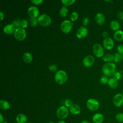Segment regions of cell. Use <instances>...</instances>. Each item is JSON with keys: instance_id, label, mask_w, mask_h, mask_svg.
Instances as JSON below:
<instances>
[{"instance_id": "7402d4cb", "label": "cell", "mask_w": 123, "mask_h": 123, "mask_svg": "<svg viewBox=\"0 0 123 123\" xmlns=\"http://www.w3.org/2000/svg\"><path fill=\"white\" fill-rule=\"evenodd\" d=\"M103 61L106 63L111 62L114 60V55L111 53H106L104 54L102 58Z\"/></svg>"}, {"instance_id": "f907efd6", "label": "cell", "mask_w": 123, "mask_h": 123, "mask_svg": "<svg viewBox=\"0 0 123 123\" xmlns=\"http://www.w3.org/2000/svg\"></svg>"}, {"instance_id": "ac0fdd59", "label": "cell", "mask_w": 123, "mask_h": 123, "mask_svg": "<svg viewBox=\"0 0 123 123\" xmlns=\"http://www.w3.org/2000/svg\"><path fill=\"white\" fill-rule=\"evenodd\" d=\"M69 111L72 114L77 115L80 112L81 108L79 105H78L77 104H73L69 108Z\"/></svg>"}, {"instance_id": "7c38bea8", "label": "cell", "mask_w": 123, "mask_h": 123, "mask_svg": "<svg viewBox=\"0 0 123 123\" xmlns=\"http://www.w3.org/2000/svg\"><path fill=\"white\" fill-rule=\"evenodd\" d=\"M27 13L30 18H36L39 14V10L35 6H30L27 10Z\"/></svg>"}, {"instance_id": "7dc6e473", "label": "cell", "mask_w": 123, "mask_h": 123, "mask_svg": "<svg viewBox=\"0 0 123 123\" xmlns=\"http://www.w3.org/2000/svg\"><path fill=\"white\" fill-rule=\"evenodd\" d=\"M122 94H123V90H122Z\"/></svg>"}, {"instance_id": "7bdbcfd3", "label": "cell", "mask_w": 123, "mask_h": 123, "mask_svg": "<svg viewBox=\"0 0 123 123\" xmlns=\"http://www.w3.org/2000/svg\"><path fill=\"white\" fill-rule=\"evenodd\" d=\"M0 123H2L3 121V118L1 113H0Z\"/></svg>"}, {"instance_id": "8d00e7d4", "label": "cell", "mask_w": 123, "mask_h": 123, "mask_svg": "<svg viewBox=\"0 0 123 123\" xmlns=\"http://www.w3.org/2000/svg\"><path fill=\"white\" fill-rule=\"evenodd\" d=\"M49 69L51 72H54L57 71V67L55 64H51L49 66Z\"/></svg>"}, {"instance_id": "f546056e", "label": "cell", "mask_w": 123, "mask_h": 123, "mask_svg": "<svg viewBox=\"0 0 123 123\" xmlns=\"http://www.w3.org/2000/svg\"><path fill=\"white\" fill-rule=\"evenodd\" d=\"M61 1L64 6H67L73 4L75 1L74 0H62Z\"/></svg>"}, {"instance_id": "d6a6232c", "label": "cell", "mask_w": 123, "mask_h": 123, "mask_svg": "<svg viewBox=\"0 0 123 123\" xmlns=\"http://www.w3.org/2000/svg\"><path fill=\"white\" fill-rule=\"evenodd\" d=\"M28 24V22L27 20L23 19L21 21V27L24 29L26 28Z\"/></svg>"}, {"instance_id": "3957f363", "label": "cell", "mask_w": 123, "mask_h": 123, "mask_svg": "<svg viewBox=\"0 0 123 123\" xmlns=\"http://www.w3.org/2000/svg\"><path fill=\"white\" fill-rule=\"evenodd\" d=\"M38 24L44 27L49 25L51 24L50 17L46 14H42L39 15L37 18Z\"/></svg>"}, {"instance_id": "30bf717a", "label": "cell", "mask_w": 123, "mask_h": 123, "mask_svg": "<svg viewBox=\"0 0 123 123\" xmlns=\"http://www.w3.org/2000/svg\"><path fill=\"white\" fill-rule=\"evenodd\" d=\"M88 33L87 29L84 26H81L77 30L76 34V37L78 38L82 39L86 37Z\"/></svg>"}, {"instance_id": "c3c4849f", "label": "cell", "mask_w": 123, "mask_h": 123, "mask_svg": "<svg viewBox=\"0 0 123 123\" xmlns=\"http://www.w3.org/2000/svg\"><path fill=\"white\" fill-rule=\"evenodd\" d=\"M8 123L6 122H4V123Z\"/></svg>"}, {"instance_id": "7a4b0ae2", "label": "cell", "mask_w": 123, "mask_h": 123, "mask_svg": "<svg viewBox=\"0 0 123 123\" xmlns=\"http://www.w3.org/2000/svg\"><path fill=\"white\" fill-rule=\"evenodd\" d=\"M67 74L63 70L58 71L55 74L54 79L55 82L59 85H62L65 83L67 80Z\"/></svg>"}, {"instance_id": "52a82bcc", "label": "cell", "mask_w": 123, "mask_h": 123, "mask_svg": "<svg viewBox=\"0 0 123 123\" xmlns=\"http://www.w3.org/2000/svg\"><path fill=\"white\" fill-rule=\"evenodd\" d=\"M73 24L69 20H64L61 24V29L62 32L67 34L70 32L72 28Z\"/></svg>"}, {"instance_id": "e575fe53", "label": "cell", "mask_w": 123, "mask_h": 123, "mask_svg": "<svg viewBox=\"0 0 123 123\" xmlns=\"http://www.w3.org/2000/svg\"><path fill=\"white\" fill-rule=\"evenodd\" d=\"M65 106L66 107H70L73 104V101L71 99H66L65 101Z\"/></svg>"}, {"instance_id": "f1b7e54d", "label": "cell", "mask_w": 123, "mask_h": 123, "mask_svg": "<svg viewBox=\"0 0 123 123\" xmlns=\"http://www.w3.org/2000/svg\"><path fill=\"white\" fill-rule=\"evenodd\" d=\"M116 120L120 123H123V112H119L115 116Z\"/></svg>"}, {"instance_id": "4dcf8cb0", "label": "cell", "mask_w": 123, "mask_h": 123, "mask_svg": "<svg viewBox=\"0 0 123 123\" xmlns=\"http://www.w3.org/2000/svg\"><path fill=\"white\" fill-rule=\"evenodd\" d=\"M108 80H109V79L108 78L107 76H105V75H102L100 78V80H99V81H100V83L102 84V85H105L106 84H108Z\"/></svg>"}, {"instance_id": "cb8c5ba5", "label": "cell", "mask_w": 123, "mask_h": 123, "mask_svg": "<svg viewBox=\"0 0 123 123\" xmlns=\"http://www.w3.org/2000/svg\"><path fill=\"white\" fill-rule=\"evenodd\" d=\"M10 108L9 102L4 100H1L0 101V109L2 110H7Z\"/></svg>"}, {"instance_id": "74e56055", "label": "cell", "mask_w": 123, "mask_h": 123, "mask_svg": "<svg viewBox=\"0 0 123 123\" xmlns=\"http://www.w3.org/2000/svg\"><path fill=\"white\" fill-rule=\"evenodd\" d=\"M89 19L88 17H86L84 18L83 20V25L84 26L87 25L88 24H89Z\"/></svg>"}, {"instance_id": "4316f807", "label": "cell", "mask_w": 123, "mask_h": 123, "mask_svg": "<svg viewBox=\"0 0 123 123\" xmlns=\"http://www.w3.org/2000/svg\"><path fill=\"white\" fill-rule=\"evenodd\" d=\"M114 62L116 63L120 62L123 60L122 55L117 52L114 54Z\"/></svg>"}, {"instance_id": "ffe728a7", "label": "cell", "mask_w": 123, "mask_h": 123, "mask_svg": "<svg viewBox=\"0 0 123 123\" xmlns=\"http://www.w3.org/2000/svg\"><path fill=\"white\" fill-rule=\"evenodd\" d=\"M110 27L112 30L117 31L119 30L120 27V23L117 21L113 20L111 21V22L110 23Z\"/></svg>"}, {"instance_id": "836d02e7", "label": "cell", "mask_w": 123, "mask_h": 123, "mask_svg": "<svg viewBox=\"0 0 123 123\" xmlns=\"http://www.w3.org/2000/svg\"><path fill=\"white\" fill-rule=\"evenodd\" d=\"M113 77L114 78H115L117 80L119 81L121 79V77H122V74L120 72H118V71H116L115 72V73L113 75Z\"/></svg>"}, {"instance_id": "484cf974", "label": "cell", "mask_w": 123, "mask_h": 123, "mask_svg": "<svg viewBox=\"0 0 123 123\" xmlns=\"http://www.w3.org/2000/svg\"><path fill=\"white\" fill-rule=\"evenodd\" d=\"M28 22L30 25L33 27H36L38 25V20L37 18H33L29 17L28 19Z\"/></svg>"}, {"instance_id": "e0dca14e", "label": "cell", "mask_w": 123, "mask_h": 123, "mask_svg": "<svg viewBox=\"0 0 123 123\" xmlns=\"http://www.w3.org/2000/svg\"><path fill=\"white\" fill-rule=\"evenodd\" d=\"M118 81L117 80L113 77H110L109 79L108 85L109 86L111 89H115L118 86Z\"/></svg>"}, {"instance_id": "2e32d148", "label": "cell", "mask_w": 123, "mask_h": 123, "mask_svg": "<svg viewBox=\"0 0 123 123\" xmlns=\"http://www.w3.org/2000/svg\"><path fill=\"white\" fill-rule=\"evenodd\" d=\"M92 121L94 123H102L104 121V116L100 113H97L93 116Z\"/></svg>"}, {"instance_id": "5b68a950", "label": "cell", "mask_w": 123, "mask_h": 123, "mask_svg": "<svg viewBox=\"0 0 123 123\" xmlns=\"http://www.w3.org/2000/svg\"><path fill=\"white\" fill-rule=\"evenodd\" d=\"M15 38L19 41H23L26 37V32L25 29L22 27L16 28L14 33Z\"/></svg>"}, {"instance_id": "9a60e30c", "label": "cell", "mask_w": 123, "mask_h": 123, "mask_svg": "<svg viewBox=\"0 0 123 123\" xmlns=\"http://www.w3.org/2000/svg\"><path fill=\"white\" fill-rule=\"evenodd\" d=\"M16 28L15 26L12 24H8L6 25L3 28V31L5 33L8 35H11L14 33Z\"/></svg>"}, {"instance_id": "ee69618b", "label": "cell", "mask_w": 123, "mask_h": 123, "mask_svg": "<svg viewBox=\"0 0 123 123\" xmlns=\"http://www.w3.org/2000/svg\"><path fill=\"white\" fill-rule=\"evenodd\" d=\"M80 123H90L87 120H83Z\"/></svg>"}, {"instance_id": "6da1fadb", "label": "cell", "mask_w": 123, "mask_h": 123, "mask_svg": "<svg viewBox=\"0 0 123 123\" xmlns=\"http://www.w3.org/2000/svg\"><path fill=\"white\" fill-rule=\"evenodd\" d=\"M102 71L104 75L111 77L113 76L116 72V66L113 62L106 63L102 66Z\"/></svg>"}, {"instance_id": "5bb4252c", "label": "cell", "mask_w": 123, "mask_h": 123, "mask_svg": "<svg viewBox=\"0 0 123 123\" xmlns=\"http://www.w3.org/2000/svg\"><path fill=\"white\" fill-rule=\"evenodd\" d=\"M95 20L97 24L100 25H102L105 23V17L103 13H98L96 15Z\"/></svg>"}, {"instance_id": "1f68e13d", "label": "cell", "mask_w": 123, "mask_h": 123, "mask_svg": "<svg viewBox=\"0 0 123 123\" xmlns=\"http://www.w3.org/2000/svg\"><path fill=\"white\" fill-rule=\"evenodd\" d=\"M21 20L19 19H16L15 20H14L12 22V24L15 26V27H17V28L18 27H21Z\"/></svg>"}, {"instance_id": "f6af8a7d", "label": "cell", "mask_w": 123, "mask_h": 123, "mask_svg": "<svg viewBox=\"0 0 123 123\" xmlns=\"http://www.w3.org/2000/svg\"><path fill=\"white\" fill-rule=\"evenodd\" d=\"M57 123H65V122L64 121H63V120H61V121H59Z\"/></svg>"}, {"instance_id": "8992f818", "label": "cell", "mask_w": 123, "mask_h": 123, "mask_svg": "<svg viewBox=\"0 0 123 123\" xmlns=\"http://www.w3.org/2000/svg\"><path fill=\"white\" fill-rule=\"evenodd\" d=\"M87 108L91 111L97 110L99 106V104L98 101L94 98L88 99L86 103Z\"/></svg>"}, {"instance_id": "9c48e42d", "label": "cell", "mask_w": 123, "mask_h": 123, "mask_svg": "<svg viewBox=\"0 0 123 123\" xmlns=\"http://www.w3.org/2000/svg\"><path fill=\"white\" fill-rule=\"evenodd\" d=\"M112 102L114 106L120 107L123 105V95L122 93H117L112 98Z\"/></svg>"}, {"instance_id": "d4e9b609", "label": "cell", "mask_w": 123, "mask_h": 123, "mask_svg": "<svg viewBox=\"0 0 123 123\" xmlns=\"http://www.w3.org/2000/svg\"><path fill=\"white\" fill-rule=\"evenodd\" d=\"M60 15L62 17H65L68 14V10L66 6H62L60 10Z\"/></svg>"}, {"instance_id": "ab89813d", "label": "cell", "mask_w": 123, "mask_h": 123, "mask_svg": "<svg viewBox=\"0 0 123 123\" xmlns=\"http://www.w3.org/2000/svg\"><path fill=\"white\" fill-rule=\"evenodd\" d=\"M117 17L121 20H123V11H119L117 14Z\"/></svg>"}, {"instance_id": "4fadbf2b", "label": "cell", "mask_w": 123, "mask_h": 123, "mask_svg": "<svg viewBox=\"0 0 123 123\" xmlns=\"http://www.w3.org/2000/svg\"><path fill=\"white\" fill-rule=\"evenodd\" d=\"M94 61L95 59L93 56L88 55L84 58L83 60V64L85 67H89L94 64Z\"/></svg>"}, {"instance_id": "f35d334b", "label": "cell", "mask_w": 123, "mask_h": 123, "mask_svg": "<svg viewBox=\"0 0 123 123\" xmlns=\"http://www.w3.org/2000/svg\"><path fill=\"white\" fill-rule=\"evenodd\" d=\"M31 2L35 5H40L43 2V0H32Z\"/></svg>"}, {"instance_id": "681fc988", "label": "cell", "mask_w": 123, "mask_h": 123, "mask_svg": "<svg viewBox=\"0 0 123 123\" xmlns=\"http://www.w3.org/2000/svg\"><path fill=\"white\" fill-rule=\"evenodd\" d=\"M122 57H123V55H122Z\"/></svg>"}, {"instance_id": "ba28073f", "label": "cell", "mask_w": 123, "mask_h": 123, "mask_svg": "<svg viewBox=\"0 0 123 123\" xmlns=\"http://www.w3.org/2000/svg\"><path fill=\"white\" fill-rule=\"evenodd\" d=\"M94 54L98 58L102 57L104 55V49L103 47L99 44H95L92 48Z\"/></svg>"}, {"instance_id": "60d3db41", "label": "cell", "mask_w": 123, "mask_h": 123, "mask_svg": "<svg viewBox=\"0 0 123 123\" xmlns=\"http://www.w3.org/2000/svg\"><path fill=\"white\" fill-rule=\"evenodd\" d=\"M108 33L107 31H103L102 33V36L104 38H106L108 37Z\"/></svg>"}, {"instance_id": "44dd1931", "label": "cell", "mask_w": 123, "mask_h": 123, "mask_svg": "<svg viewBox=\"0 0 123 123\" xmlns=\"http://www.w3.org/2000/svg\"><path fill=\"white\" fill-rule=\"evenodd\" d=\"M16 120L17 123H26L27 117L24 114L19 113L17 115Z\"/></svg>"}, {"instance_id": "8fae6325", "label": "cell", "mask_w": 123, "mask_h": 123, "mask_svg": "<svg viewBox=\"0 0 123 123\" xmlns=\"http://www.w3.org/2000/svg\"><path fill=\"white\" fill-rule=\"evenodd\" d=\"M114 41L112 38L111 37H107L104 38L103 41V45L104 48L107 50L111 49L114 47Z\"/></svg>"}, {"instance_id": "603a6c76", "label": "cell", "mask_w": 123, "mask_h": 123, "mask_svg": "<svg viewBox=\"0 0 123 123\" xmlns=\"http://www.w3.org/2000/svg\"><path fill=\"white\" fill-rule=\"evenodd\" d=\"M23 61L25 63H30L33 60V56L29 52H25L23 56Z\"/></svg>"}, {"instance_id": "b9f144b4", "label": "cell", "mask_w": 123, "mask_h": 123, "mask_svg": "<svg viewBox=\"0 0 123 123\" xmlns=\"http://www.w3.org/2000/svg\"><path fill=\"white\" fill-rule=\"evenodd\" d=\"M0 21H2L4 19V14L3 13V12L1 11L0 12Z\"/></svg>"}, {"instance_id": "d6986e66", "label": "cell", "mask_w": 123, "mask_h": 123, "mask_svg": "<svg viewBox=\"0 0 123 123\" xmlns=\"http://www.w3.org/2000/svg\"><path fill=\"white\" fill-rule=\"evenodd\" d=\"M113 38L117 41H121L123 40V31L119 30L115 31L113 35Z\"/></svg>"}, {"instance_id": "d590c367", "label": "cell", "mask_w": 123, "mask_h": 123, "mask_svg": "<svg viewBox=\"0 0 123 123\" xmlns=\"http://www.w3.org/2000/svg\"><path fill=\"white\" fill-rule=\"evenodd\" d=\"M117 50L118 53L123 55V44H120L118 45L117 47Z\"/></svg>"}, {"instance_id": "83f0119b", "label": "cell", "mask_w": 123, "mask_h": 123, "mask_svg": "<svg viewBox=\"0 0 123 123\" xmlns=\"http://www.w3.org/2000/svg\"><path fill=\"white\" fill-rule=\"evenodd\" d=\"M78 18V13L76 12H72L70 15V19L71 21H75Z\"/></svg>"}, {"instance_id": "277c9868", "label": "cell", "mask_w": 123, "mask_h": 123, "mask_svg": "<svg viewBox=\"0 0 123 123\" xmlns=\"http://www.w3.org/2000/svg\"><path fill=\"white\" fill-rule=\"evenodd\" d=\"M69 111L67 107L65 106H62L57 110L56 115L59 119H64L68 116Z\"/></svg>"}, {"instance_id": "bcb514c9", "label": "cell", "mask_w": 123, "mask_h": 123, "mask_svg": "<svg viewBox=\"0 0 123 123\" xmlns=\"http://www.w3.org/2000/svg\"><path fill=\"white\" fill-rule=\"evenodd\" d=\"M49 123H53V122H49Z\"/></svg>"}]
</instances>
